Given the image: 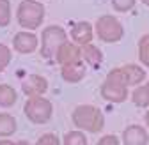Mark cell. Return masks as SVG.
I'll use <instances>...</instances> for the list:
<instances>
[{
    "label": "cell",
    "instance_id": "21",
    "mask_svg": "<svg viewBox=\"0 0 149 145\" xmlns=\"http://www.w3.org/2000/svg\"><path fill=\"white\" fill-rule=\"evenodd\" d=\"M135 6V0H112V7L117 12H126Z\"/></svg>",
    "mask_w": 149,
    "mask_h": 145
},
{
    "label": "cell",
    "instance_id": "4",
    "mask_svg": "<svg viewBox=\"0 0 149 145\" xmlns=\"http://www.w3.org/2000/svg\"><path fill=\"white\" fill-rule=\"evenodd\" d=\"M25 117L34 122V124H45L52 119L53 113V106L48 99H45L43 96H36V97H29L25 106H23Z\"/></svg>",
    "mask_w": 149,
    "mask_h": 145
},
{
    "label": "cell",
    "instance_id": "11",
    "mask_svg": "<svg viewBox=\"0 0 149 145\" xmlns=\"http://www.w3.org/2000/svg\"><path fill=\"white\" fill-rule=\"evenodd\" d=\"M14 50L20 53H32L37 48V37L32 32H18L13 39Z\"/></svg>",
    "mask_w": 149,
    "mask_h": 145
},
{
    "label": "cell",
    "instance_id": "8",
    "mask_svg": "<svg viewBox=\"0 0 149 145\" xmlns=\"http://www.w3.org/2000/svg\"><path fill=\"white\" fill-rule=\"evenodd\" d=\"M149 142V135L146 131V128L142 126H130V128L124 129L123 133V143L124 145H147Z\"/></svg>",
    "mask_w": 149,
    "mask_h": 145
},
{
    "label": "cell",
    "instance_id": "22",
    "mask_svg": "<svg viewBox=\"0 0 149 145\" xmlns=\"http://www.w3.org/2000/svg\"><path fill=\"white\" fill-rule=\"evenodd\" d=\"M11 62V50L6 44H0V72H2Z\"/></svg>",
    "mask_w": 149,
    "mask_h": 145
},
{
    "label": "cell",
    "instance_id": "14",
    "mask_svg": "<svg viewBox=\"0 0 149 145\" xmlns=\"http://www.w3.org/2000/svg\"><path fill=\"white\" fill-rule=\"evenodd\" d=\"M62 78L69 83H78L85 76V69L82 66H62Z\"/></svg>",
    "mask_w": 149,
    "mask_h": 145
},
{
    "label": "cell",
    "instance_id": "26",
    "mask_svg": "<svg viewBox=\"0 0 149 145\" xmlns=\"http://www.w3.org/2000/svg\"><path fill=\"white\" fill-rule=\"evenodd\" d=\"M146 124H147V128H149V110H147V113H146Z\"/></svg>",
    "mask_w": 149,
    "mask_h": 145
},
{
    "label": "cell",
    "instance_id": "20",
    "mask_svg": "<svg viewBox=\"0 0 149 145\" xmlns=\"http://www.w3.org/2000/svg\"><path fill=\"white\" fill-rule=\"evenodd\" d=\"M11 23V4L9 0H0V27Z\"/></svg>",
    "mask_w": 149,
    "mask_h": 145
},
{
    "label": "cell",
    "instance_id": "12",
    "mask_svg": "<svg viewBox=\"0 0 149 145\" xmlns=\"http://www.w3.org/2000/svg\"><path fill=\"white\" fill-rule=\"evenodd\" d=\"M92 35H94L92 34V25L89 21H78L71 28V39H73L74 44H78V46L91 43Z\"/></svg>",
    "mask_w": 149,
    "mask_h": 145
},
{
    "label": "cell",
    "instance_id": "6",
    "mask_svg": "<svg viewBox=\"0 0 149 145\" xmlns=\"http://www.w3.org/2000/svg\"><path fill=\"white\" fill-rule=\"evenodd\" d=\"M96 34L103 43H117L123 39L124 30L117 18L105 14V16H100L96 21Z\"/></svg>",
    "mask_w": 149,
    "mask_h": 145
},
{
    "label": "cell",
    "instance_id": "19",
    "mask_svg": "<svg viewBox=\"0 0 149 145\" xmlns=\"http://www.w3.org/2000/svg\"><path fill=\"white\" fill-rule=\"evenodd\" d=\"M139 59L146 67H149V34L139 41Z\"/></svg>",
    "mask_w": 149,
    "mask_h": 145
},
{
    "label": "cell",
    "instance_id": "7",
    "mask_svg": "<svg viewBox=\"0 0 149 145\" xmlns=\"http://www.w3.org/2000/svg\"><path fill=\"white\" fill-rule=\"evenodd\" d=\"M57 62L61 66H80L82 60V53H80V46L74 43H64L59 50H57Z\"/></svg>",
    "mask_w": 149,
    "mask_h": 145
},
{
    "label": "cell",
    "instance_id": "24",
    "mask_svg": "<svg viewBox=\"0 0 149 145\" xmlns=\"http://www.w3.org/2000/svg\"><path fill=\"white\" fill-rule=\"evenodd\" d=\"M98 145H119V140L116 135H105L103 138H100Z\"/></svg>",
    "mask_w": 149,
    "mask_h": 145
},
{
    "label": "cell",
    "instance_id": "16",
    "mask_svg": "<svg viewBox=\"0 0 149 145\" xmlns=\"http://www.w3.org/2000/svg\"><path fill=\"white\" fill-rule=\"evenodd\" d=\"M18 96H16V90L11 85H0V106L9 108L16 103Z\"/></svg>",
    "mask_w": 149,
    "mask_h": 145
},
{
    "label": "cell",
    "instance_id": "15",
    "mask_svg": "<svg viewBox=\"0 0 149 145\" xmlns=\"http://www.w3.org/2000/svg\"><path fill=\"white\" fill-rule=\"evenodd\" d=\"M16 131V120L9 113H0V138L11 136Z\"/></svg>",
    "mask_w": 149,
    "mask_h": 145
},
{
    "label": "cell",
    "instance_id": "18",
    "mask_svg": "<svg viewBox=\"0 0 149 145\" xmlns=\"http://www.w3.org/2000/svg\"><path fill=\"white\" fill-rule=\"evenodd\" d=\"M62 145H87V138L84 135V131L77 129V131H69L64 135Z\"/></svg>",
    "mask_w": 149,
    "mask_h": 145
},
{
    "label": "cell",
    "instance_id": "25",
    "mask_svg": "<svg viewBox=\"0 0 149 145\" xmlns=\"http://www.w3.org/2000/svg\"><path fill=\"white\" fill-rule=\"evenodd\" d=\"M0 145H29V142L20 140V142H11V140H0Z\"/></svg>",
    "mask_w": 149,
    "mask_h": 145
},
{
    "label": "cell",
    "instance_id": "17",
    "mask_svg": "<svg viewBox=\"0 0 149 145\" xmlns=\"http://www.w3.org/2000/svg\"><path fill=\"white\" fill-rule=\"evenodd\" d=\"M132 99L137 106H149V85H142V87H137L132 94Z\"/></svg>",
    "mask_w": 149,
    "mask_h": 145
},
{
    "label": "cell",
    "instance_id": "28",
    "mask_svg": "<svg viewBox=\"0 0 149 145\" xmlns=\"http://www.w3.org/2000/svg\"><path fill=\"white\" fill-rule=\"evenodd\" d=\"M147 85H149V81H147Z\"/></svg>",
    "mask_w": 149,
    "mask_h": 145
},
{
    "label": "cell",
    "instance_id": "3",
    "mask_svg": "<svg viewBox=\"0 0 149 145\" xmlns=\"http://www.w3.org/2000/svg\"><path fill=\"white\" fill-rule=\"evenodd\" d=\"M101 97L110 103H123L128 99V85L117 69H112L107 75V80L101 85Z\"/></svg>",
    "mask_w": 149,
    "mask_h": 145
},
{
    "label": "cell",
    "instance_id": "1",
    "mask_svg": "<svg viewBox=\"0 0 149 145\" xmlns=\"http://www.w3.org/2000/svg\"><path fill=\"white\" fill-rule=\"evenodd\" d=\"M73 124L80 131L100 133L105 128V117L100 108L92 104H80L73 112Z\"/></svg>",
    "mask_w": 149,
    "mask_h": 145
},
{
    "label": "cell",
    "instance_id": "2",
    "mask_svg": "<svg viewBox=\"0 0 149 145\" xmlns=\"http://www.w3.org/2000/svg\"><path fill=\"white\" fill-rule=\"evenodd\" d=\"M16 18L23 28H39L45 20V6L37 0H23L18 6Z\"/></svg>",
    "mask_w": 149,
    "mask_h": 145
},
{
    "label": "cell",
    "instance_id": "5",
    "mask_svg": "<svg viewBox=\"0 0 149 145\" xmlns=\"http://www.w3.org/2000/svg\"><path fill=\"white\" fill-rule=\"evenodd\" d=\"M68 41V34L62 27H48L43 30L41 35V55L45 59H53L57 55V50Z\"/></svg>",
    "mask_w": 149,
    "mask_h": 145
},
{
    "label": "cell",
    "instance_id": "27",
    "mask_svg": "<svg viewBox=\"0 0 149 145\" xmlns=\"http://www.w3.org/2000/svg\"><path fill=\"white\" fill-rule=\"evenodd\" d=\"M142 2H144V4H146V6H149V0H142Z\"/></svg>",
    "mask_w": 149,
    "mask_h": 145
},
{
    "label": "cell",
    "instance_id": "10",
    "mask_svg": "<svg viewBox=\"0 0 149 145\" xmlns=\"http://www.w3.org/2000/svg\"><path fill=\"white\" fill-rule=\"evenodd\" d=\"M121 78L124 80V83L130 87V85H139L142 83V80L146 78V71L135 64H128V66H123V67H117Z\"/></svg>",
    "mask_w": 149,
    "mask_h": 145
},
{
    "label": "cell",
    "instance_id": "9",
    "mask_svg": "<svg viewBox=\"0 0 149 145\" xmlns=\"http://www.w3.org/2000/svg\"><path fill=\"white\" fill-rule=\"evenodd\" d=\"M22 88H23V92H25L29 97L43 96V94L46 92V88H48V81H46V78H43V76H39V75H32V76H29V78L23 81Z\"/></svg>",
    "mask_w": 149,
    "mask_h": 145
},
{
    "label": "cell",
    "instance_id": "13",
    "mask_svg": "<svg viewBox=\"0 0 149 145\" xmlns=\"http://www.w3.org/2000/svg\"><path fill=\"white\" fill-rule=\"evenodd\" d=\"M80 53H82V60L85 64H89L91 67H98L103 62V53L100 51V48H96L94 44H82L80 46Z\"/></svg>",
    "mask_w": 149,
    "mask_h": 145
},
{
    "label": "cell",
    "instance_id": "23",
    "mask_svg": "<svg viewBox=\"0 0 149 145\" xmlns=\"http://www.w3.org/2000/svg\"><path fill=\"white\" fill-rule=\"evenodd\" d=\"M36 145H61V140L57 135H53V133H46L43 136H39V140H37Z\"/></svg>",
    "mask_w": 149,
    "mask_h": 145
}]
</instances>
